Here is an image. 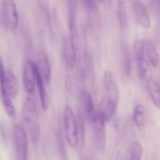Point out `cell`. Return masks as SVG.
<instances>
[{"label":"cell","instance_id":"9a60e30c","mask_svg":"<svg viewBox=\"0 0 160 160\" xmlns=\"http://www.w3.org/2000/svg\"><path fill=\"white\" fill-rule=\"evenodd\" d=\"M36 85L38 89L41 104L43 110L46 111L48 110L49 106V98L44 84V80L41 78L38 70L37 66H36Z\"/></svg>","mask_w":160,"mask_h":160},{"label":"cell","instance_id":"ba28073f","mask_svg":"<svg viewBox=\"0 0 160 160\" xmlns=\"http://www.w3.org/2000/svg\"><path fill=\"white\" fill-rule=\"evenodd\" d=\"M103 85L107 96L116 104H118L119 91L113 74L110 71H106L103 75Z\"/></svg>","mask_w":160,"mask_h":160},{"label":"cell","instance_id":"30bf717a","mask_svg":"<svg viewBox=\"0 0 160 160\" xmlns=\"http://www.w3.org/2000/svg\"><path fill=\"white\" fill-rule=\"evenodd\" d=\"M117 106L118 105L106 95L102 98L98 104V114L104 122H109L115 113Z\"/></svg>","mask_w":160,"mask_h":160},{"label":"cell","instance_id":"ffe728a7","mask_svg":"<svg viewBox=\"0 0 160 160\" xmlns=\"http://www.w3.org/2000/svg\"><path fill=\"white\" fill-rule=\"evenodd\" d=\"M116 13L118 22L119 27L122 29H126L128 24V17L124 1H118L117 2Z\"/></svg>","mask_w":160,"mask_h":160},{"label":"cell","instance_id":"52a82bcc","mask_svg":"<svg viewBox=\"0 0 160 160\" xmlns=\"http://www.w3.org/2000/svg\"><path fill=\"white\" fill-rule=\"evenodd\" d=\"M94 142L99 150H103L106 144V134L104 121L98 114L95 121L92 123Z\"/></svg>","mask_w":160,"mask_h":160},{"label":"cell","instance_id":"44dd1931","mask_svg":"<svg viewBox=\"0 0 160 160\" xmlns=\"http://www.w3.org/2000/svg\"><path fill=\"white\" fill-rule=\"evenodd\" d=\"M133 120L138 127H142L146 121V109L143 105L139 104L134 106L133 111Z\"/></svg>","mask_w":160,"mask_h":160},{"label":"cell","instance_id":"e0dca14e","mask_svg":"<svg viewBox=\"0 0 160 160\" xmlns=\"http://www.w3.org/2000/svg\"><path fill=\"white\" fill-rule=\"evenodd\" d=\"M144 53L147 56L150 63L153 67H156L158 64V54L156 49L149 39H144L142 41Z\"/></svg>","mask_w":160,"mask_h":160},{"label":"cell","instance_id":"7a4b0ae2","mask_svg":"<svg viewBox=\"0 0 160 160\" xmlns=\"http://www.w3.org/2000/svg\"><path fill=\"white\" fill-rule=\"evenodd\" d=\"M63 118L66 141L70 148L75 149L79 144L78 129L74 112L69 105L64 108Z\"/></svg>","mask_w":160,"mask_h":160},{"label":"cell","instance_id":"8992f818","mask_svg":"<svg viewBox=\"0 0 160 160\" xmlns=\"http://www.w3.org/2000/svg\"><path fill=\"white\" fill-rule=\"evenodd\" d=\"M36 64L27 59L22 68V81L26 91L29 94H32L35 90L36 84Z\"/></svg>","mask_w":160,"mask_h":160},{"label":"cell","instance_id":"5bb4252c","mask_svg":"<svg viewBox=\"0 0 160 160\" xmlns=\"http://www.w3.org/2000/svg\"><path fill=\"white\" fill-rule=\"evenodd\" d=\"M82 99L86 117L91 124L98 116V112L95 109L91 94L88 91H84L82 94Z\"/></svg>","mask_w":160,"mask_h":160},{"label":"cell","instance_id":"7402d4cb","mask_svg":"<svg viewBox=\"0 0 160 160\" xmlns=\"http://www.w3.org/2000/svg\"><path fill=\"white\" fill-rule=\"evenodd\" d=\"M122 66L124 74L129 76L131 74V56L129 47L124 44L122 46Z\"/></svg>","mask_w":160,"mask_h":160},{"label":"cell","instance_id":"277c9868","mask_svg":"<svg viewBox=\"0 0 160 160\" xmlns=\"http://www.w3.org/2000/svg\"><path fill=\"white\" fill-rule=\"evenodd\" d=\"M134 53L139 77L146 82L152 78V74L149 62L145 58L142 41H137L134 44Z\"/></svg>","mask_w":160,"mask_h":160},{"label":"cell","instance_id":"6da1fadb","mask_svg":"<svg viewBox=\"0 0 160 160\" xmlns=\"http://www.w3.org/2000/svg\"><path fill=\"white\" fill-rule=\"evenodd\" d=\"M22 117L31 141L37 142L41 136L40 124L35 103L31 98H26L24 102Z\"/></svg>","mask_w":160,"mask_h":160},{"label":"cell","instance_id":"603a6c76","mask_svg":"<svg viewBox=\"0 0 160 160\" xmlns=\"http://www.w3.org/2000/svg\"><path fill=\"white\" fill-rule=\"evenodd\" d=\"M143 155V149L139 142H134L130 150V160H141Z\"/></svg>","mask_w":160,"mask_h":160},{"label":"cell","instance_id":"8fae6325","mask_svg":"<svg viewBox=\"0 0 160 160\" xmlns=\"http://www.w3.org/2000/svg\"><path fill=\"white\" fill-rule=\"evenodd\" d=\"M62 55L65 64L68 69H72L74 67L76 61V54L69 36H66L62 42Z\"/></svg>","mask_w":160,"mask_h":160},{"label":"cell","instance_id":"5b68a950","mask_svg":"<svg viewBox=\"0 0 160 160\" xmlns=\"http://www.w3.org/2000/svg\"><path fill=\"white\" fill-rule=\"evenodd\" d=\"M13 138L18 160H26L28 153V136L24 128L16 124L13 128Z\"/></svg>","mask_w":160,"mask_h":160},{"label":"cell","instance_id":"4fadbf2b","mask_svg":"<svg viewBox=\"0 0 160 160\" xmlns=\"http://www.w3.org/2000/svg\"><path fill=\"white\" fill-rule=\"evenodd\" d=\"M11 98H16L18 95V82L14 74L10 70L5 71L2 86Z\"/></svg>","mask_w":160,"mask_h":160},{"label":"cell","instance_id":"7c38bea8","mask_svg":"<svg viewBox=\"0 0 160 160\" xmlns=\"http://www.w3.org/2000/svg\"><path fill=\"white\" fill-rule=\"evenodd\" d=\"M36 66L42 79L45 82L49 81L51 77V68L48 57L45 52L40 51L38 53Z\"/></svg>","mask_w":160,"mask_h":160},{"label":"cell","instance_id":"d6986e66","mask_svg":"<svg viewBox=\"0 0 160 160\" xmlns=\"http://www.w3.org/2000/svg\"><path fill=\"white\" fill-rule=\"evenodd\" d=\"M1 97L3 102L4 108L6 111V112L8 115V116L11 118L14 119L16 116V113L15 111V108L13 106V104L11 101V98L6 91L4 87L1 86Z\"/></svg>","mask_w":160,"mask_h":160},{"label":"cell","instance_id":"cb8c5ba5","mask_svg":"<svg viewBox=\"0 0 160 160\" xmlns=\"http://www.w3.org/2000/svg\"><path fill=\"white\" fill-rule=\"evenodd\" d=\"M5 71H6L4 69L3 60H2V58L0 54V84H1V86H2L3 83H4Z\"/></svg>","mask_w":160,"mask_h":160},{"label":"cell","instance_id":"ac0fdd59","mask_svg":"<svg viewBox=\"0 0 160 160\" xmlns=\"http://www.w3.org/2000/svg\"><path fill=\"white\" fill-rule=\"evenodd\" d=\"M68 27L69 29V39L76 52L79 51V38L78 29L75 21V19L69 17Z\"/></svg>","mask_w":160,"mask_h":160},{"label":"cell","instance_id":"9c48e42d","mask_svg":"<svg viewBox=\"0 0 160 160\" xmlns=\"http://www.w3.org/2000/svg\"><path fill=\"white\" fill-rule=\"evenodd\" d=\"M132 8L139 24L144 29H149L151 27V20L144 3L141 1H134L132 2Z\"/></svg>","mask_w":160,"mask_h":160},{"label":"cell","instance_id":"2e32d148","mask_svg":"<svg viewBox=\"0 0 160 160\" xmlns=\"http://www.w3.org/2000/svg\"><path fill=\"white\" fill-rule=\"evenodd\" d=\"M147 88L152 101L160 109V86L153 78L147 82Z\"/></svg>","mask_w":160,"mask_h":160},{"label":"cell","instance_id":"3957f363","mask_svg":"<svg viewBox=\"0 0 160 160\" xmlns=\"http://www.w3.org/2000/svg\"><path fill=\"white\" fill-rule=\"evenodd\" d=\"M1 12L5 27L11 32H15L19 23L18 12L15 2L12 0L1 1Z\"/></svg>","mask_w":160,"mask_h":160},{"label":"cell","instance_id":"d4e9b609","mask_svg":"<svg viewBox=\"0 0 160 160\" xmlns=\"http://www.w3.org/2000/svg\"><path fill=\"white\" fill-rule=\"evenodd\" d=\"M116 160H124V156L122 153L121 151H119L117 154H116Z\"/></svg>","mask_w":160,"mask_h":160}]
</instances>
